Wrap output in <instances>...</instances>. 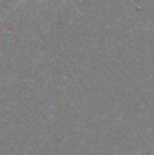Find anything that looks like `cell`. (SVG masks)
<instances>
[{
  "mask_svg": "<svg viewBox=\"0 0 154 155\" xmlns=\"http://www.w3.org/2000/svg\"><path fill=\"white\" fill-rule=\"evenodd\" d=\"M21 2H23V0H20V2H18V5H20V3H21Z\"/></svg>",
  "mask_w": 154,
  "mask_h": 155,
  "instance_id": "6da1fadb",
  "label": "cell"
}]
</instances>
